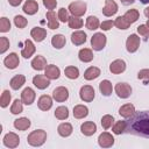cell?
Listing matches in <instances>:
<instances>
[{"instance_id":"cell-1","label":"cell","mask_w":149,"mask_h":149,"mask_svg":"<svg viewBox=\"0 0 149 149\" xmlns=\"http://www.w3.org/2000/svg\"><path fill=\"white\" fill-rule=\"evenodd\" d=\"M132 128L136 133L149 136V113H143V114L139 115L134 120Z\"/></svg>"},{"instance_id":"cell-2","label":"cell","mask_w":149,"mask_h":149,"mask_svg":"<svg viewBox=\"0 0 149 149\" xmlns=\"http://www.w3.org/2000/svg\"><path fill=\"white\" fill-rule=\"evenodd\" d=\"M45 140H47V133L43 129H36L31 132L27 137V142L33 147L42 146L45 142Z\"/></svg>"},{"instance_id":"cell-3","label":"cell","mask_w":149,"mask_h":149,"mask_svg":"<svg viewBox=\"0 0 149 149\" xmlns=\"http://www.w3.org/2000/svg\"><path fill=\"white\" fill-rule=\"evenodd\" d=\"M106 42H107L106 36L102 33H95L91 38V45H92L93 50H95V51L102 50L106 45Z\"/></svg>"},{"instance_id":"cell-4","label":"cell","mask_w":149,"mask_h":149,"mask_svg":"<svg viewBox=\"0 0 149 149\" xmlns=\"http://www.w3.org/2000/svg\"><path fill=\"white\" fill-rule=\"evenodd\" d=\"M69 12L73 16H81L86 13V3L84 1H73L69 5Z\"/></svg>"},{"instance_id":"cell-5","label":"cell","mask_w":149,"mask_h":149,"mask_svg":"<svg viewBox=\"0 0 149 149\" xmlns=\"http://www.w3.org/2000/svg\"><path fill=\"white\" fill-rule=\"evenodd\" d=\"M115 93L118 94L119 98L126 99L132 94V87L127 83H118L115 85Z\"/></svg>"},{"instance_id":"cell-6","label":"cell","mask_w":149,"mask_h":149,"mask_svg":"<svg viewBox=\"0 0 149 149\" xmlns=\"http://www.w3.org/2000/svg\"><path fill=\"white\" fill-rule=\"evenodd\" d=\"M140 47V37L136 34H132L128 36L126 41V48L128 52H135Z\"/></svg>"},{"instance_id":"cell-7","label":"cell","mask_w":149,"mask_h":149,"mask_svg":"<svg viewBox=\"0 0 149 149\" xmlns=\"http://www.w3.org/2000/svg\"><path fill=\"white\" fill-rule=\"evenodd\" d=\"M79 95H80L81 100L90 102L94 99V88L90 85H84L79 91Z\"/></svg>"},{"instance_id":"cell-8","label":"cell","mask_w":149,"mask_h":149,"mask_svg":"<svg viewBox=\"0 0 149 149\" xmlns=\"http://www.w3.org/2000/svg\"><path fill=\"white\" fill-rule=\"evenodd\" d=\"M52 98L57 101V102H63L69 98V91L66 87L64 86H59L56 87L52 92Z\"/></svg>"},{"instance_id":"cell-9","label":"cell","mask_w":149,"mask_h":149,"mask_svg":"<svg viewBox=\"0 0 149 149\" xmlns=\"http://www.w3.org/2000/svg\"><path fill=\"white\" fill-rule=\"evenodd\" d=\"M98 143L102 148H109V147H112L114 144V137L112 136V134H109L107 132H104V133H101L99 135Z\"/></svg>"},{"instance_id":"cell-10","label":"cell","mask_w":149,"mask_h":149,"mask_svg":"<svg viewBox=\"0 0 149 149\" xmlns=\"http://www.w3.org/2000/svg\"><path fill=\"white\" fill-rule=\"evenodd\" d=\"M35 97H36L35 91L30 87H26L21 93V100L24 105H31L35 100Z\"/></svg>"},{"instance_id":"cell-11","label":"cell","mask_w":149,"mask_h":149,"mask_svg":"<svg viewBox=\"0 0 149 149\" xmlns=\"http://www.w3.org/2000/svg\"><path fill=\"white\" fill-rule=\"evenodd\" d=\"M20 143V139L15 133H8L3 137V144L7 148H16Z\"/></svg>"},{"instance_id":"cell-12","label":"cell","mask_w":149,"mask_h":149,"mask_svg":"<svg viewBox=\"0 0 149 149\" xmlns=\"http://www.w3.org/2000/svg\"><path fill=\"white\" fill-rule=\"evenodd\" d=\"M3 64H5V66H6L7 69H10V70H13V69L17 68V65L20 64L19 56H17L15 52L9 54V55L3 59Z\"/></svg>"},{"instance_id":"cell-13","label":"cell","mask_w":149,"mask_h":149,"mask_svg":"<svg viewBox=\"0 0 149 149\" xmlns=\"http://www.w3.org/2000/svg\"><path fill=\"white\" fill-rule=\"evenodd\" d=\"M33 84L40 88V90H44L47 88L49 85H50V81H49V78L47 76H42V74H36L34 78H33Z\"/></svg>"},{"instance_id":"cell-14","label":"cell","mask_w":149,"mask_h":149,"mask_svg":"<svg viewBox=\"0 0 149 149\" xmlns=\"http://www.w3.org/2000/svg\"><path fill=\"white\" fill-rule=\"evenodd\" d=\"M118 12V5L113 0H105V7L102 8V14L105 16H112Z\"/></svg>"},{"instance_id":"cell-15","label":"cell","mask_w":149,"mask_h":149,"mask_svg":"<svg viewBox=\"0 0 149 149\" xmlns=\"http://www.w3.org/2000/svg\"><path fill=\"white\" fill-rule=\"evenodd\" d=\"M125 70H126V63L122 59H115L109 65V71L112 73H114V74L122 73Z\"/></svg>"},{"instance_id":"cell-16","label":"cell","mask_w":149,"mask_h":149,"mask_svg":"<svg viewBox=\"0 0 149 149\" xmlns=\"http://www.w3.org/2000/svg\"><path fill=\"white\" fill-rule=\"evenodd\" d=\"M80 132L85 135V136H91L97 132V126L94 122L92 121H86L80 126Z\"/></svg>"},{"instance_id":"cell-17","label":"cell","mask_w":149,"mask_h":149,"mask_svg":"<svg viewBox=\"0 0 149 149\" xmlns=\"http://www.w3.org/2000/svg\"><path fill=\"white\" fill-rule=\"evenodd\" d=\"M30 35L36 42H42L47 37V30L41 27H34L30 31Z\"/></svg>"},{"instance_id":"cell-18","label":"cell","mask_w":149,"mask_h":149,"mask_svg":"<svg viewBox=\"0 0 149 149\" xmlns=\"http://www.w3.org/2000/svg\"><path fill=\"white\" fill-rule=\"evenodd\" d=\"M22 10L28 15H34L38 10V5L35 0H27L23 5Z\"/></svg>"},{"instance_id":"cell-19","label":"cell","mask_w":149,"mask_h":149,"mask_svg":"<svg viewBox=\"0 0 149 149\" xmlns=\"http://www.w3.org/2000/svg\"><path fill=\"white\" fill-rule=\"evenodd\" d=\"M44 74L49 79H57L61 74V71H59L58 66H56L54 64H50V65H47V68L44 69Z\"/></svg>"},{"instance_id":"cell-20","label":"cell","mask_w":149,"mask_h":149,"mask_svg":"<svg viewBox=\"0 0 149 149\" xmlns=\"http://www.w3.org/2000/svg\"><path fill=\"white\" fill-rule=\"evenodd\" d=\"M37 105H38V108H40V109H42V111H48V109H50L51 106H52V99H51V97L43 94V95L40 97V99H38V101H37Z\"/></svg>"},{"instance_id":"cell-21","label":"cell","mask_w":149,"mask_h":149,"mask_svg":"<svg viewBox=\"0 0 149 149\" xmlns=\"http://www.w3.org/2000/svg\"><path fill=\"white\" fill-rule=\"evenodd\" d=\"M71 42L74 45H81L86 42V34L81 30H77L71 35Z\"/></svg>"},{"instance_id":"cell-22","label":"cell","mask_w":149,"mask_h":149,"mask_svg":"<svg viewBox=\"0 0 149 149\" xmlns=\"http://www.w3.org/2000/svg\"><path fill=\"white\" fill-rule=\"evenodd\" d=\"M35 50H36V49H35L34 43H33L30 40H26V41H24V48L22 49L21 55H22L24 58H30V57L34 55Z\"/></svg>"},{"instance_id":"cell-23","label":"cell","mask_w":149,"mask_h":149,"mask_svg":"<svg viewBox=\"0 0 149 149\" xmlns=\"http://www.w3.org/2000/svg\"><path fill=\"white\" fill-rule=\"evenodd\" d=\"M31 68L34 70H37V71H41L43 69L47 68V59L41 56V55H37L33 61H31Z\"/></svg>"},{"instance_id":"cell-24","label":"cell","mask_w":149,"mask_h":149,"mask_svg":"<svg viewBox=\"0 0 149 149\" xmlns=\"http://www.w3.org/2000/svg\"><path fill=\"white\" fill-rule=\"evenodd\" d=\"M134 113H135V107H134V105H132V104H125V105H122V106L120 107V109H119V114H120L122 118H126V119L133 116Z\"/></svg>"},{"instance_id":"cell-25","label":"cell","mask_w":149,"mask_h":149,"mask_svg":"<svg viewBox=\"0 0 149 149\" xmlns=\"http://www.w3.org/2000/svg\"><path fill=\"white\" fill-rule=\"evenodd\" d=\"M45 16H47V19H48V27H49L50 29H57V28L59 27V22H58V20H57L58 16H56V13H55V12L49 10V12H47Z\"/></svg>"},{"instance_id":"cell-26","label":"cell","mask_w":149,"mask_h":149,"mask_svg":"<svg viewBox=\"0 0 149 149\" xmlns=\"http://www.w3.org/2000/svg\"><path fill=\"white\" fill-rule=\"evenodd\" d=\"M99 90H100V92H101L102 95H105V97L111 95V94H112V91H113L112 83H111L109 80H107V79L100 81V84H99Z\"/></svg>"},{"instance_id":"cell-27","label":"cell","mask_w":149,"mask_h":149,"mask_svg":"<svg viewBox=\"0 0 149 149\" xmlns=\"http://www.w3.org/2000/svg\"><path fill=\"white\" fill-rule=\"evenodd\" d=\"M88 114V108L84 105H77L73 107V116L76 119H84Z\"/></svg>"},{"instance_id":"cell-28","label":"cell","mask_w":149,"mask_h":149,"mask_svg":"<svg viewBox=\"0 0 149 149\" xmlns=\"http://www.w3.org/2000/svg\"><path fill=\"white\" fill-rule=\"evenodd\" d=\"M100 76V69L95 66H90L85 72H84V78L86 80H93Z\"/></svg>"},{"instance_id":"cell-29","label":"cell","mask_w":149,"mask_h":149,"mask_svg":"<svg viewBox=\"0 0 149 149\" xmlns=\"http://www.w3.org/2000/svg\"><path fill=\"white\" fill-rule=\"evenodd\" d=\"M72 126L70 125V123H68V122H64V123H61L59 126H58V128H57V132H58V134L61 135V136H63V137H68V136H70L71 134H72Z\"/></svg>"},{"instance_id":"cell-30","label":"cell","mask_w":149,"mask_h":149,"mask_svg":"<svg viewBox=\"0 0 149 149\" xmlns=\"http://www.w3.org/2000/svg\"><path fill=\"white\" fill-rule=\"evenodd\" d=\"M66 43V40L65 37L62 35V34H57V35H54L52 38H51V44L54 48L56 49H62Z\"/></svg>"},{"instance_id":"cell-31","label":"cell","mask_w":149,"mask_h":149,"mask_svg":"<svg viewBox=\"0 0 149 149\" xmlns=\"http://www.w3.org/2000/svg\"><path fill=\"white\" fill-rule=\"evenodd\" d=\"M78 57H79V59H80L81 62H84V63H88V62H91V61L93 59V52H92L91 49H88V48H84V49H81V50L79 51Z\"/></svg>"},{"instance_id":"cell-32","label":"cell","mask_w":149,"mask_h":149,"mask_svg":"<svg viewBox=\"0 0 149 149\" xmlns=\"http://www.w3.org/2000/svg\"><path fill=\"white\" fill-rule=\"evenodd\" d=\"M24 81H26V78H24L23 74H16V76H14L10 79V83L9 84H10V87L13 90H19L24 84Z\"/></svg>"},{"instance_id":"cell-33","label":"cell","mask_w":149,"mask_h":149,"mask_svg":"<svg viewBox=\"0 0 149 149\" xmlns=\"http://www.w3.org/2000/svg\"><path fill=\"white\" fill-rule=\"evenodd\" d=\"M14 127L19 130H26L30 127V120L28 118H20L14 121Z\"/></svg>"},{"instance_id":"cell-34","label":"cell","mask_w":149,"mask_h":149,"mask_svg":"<svg viewBox=\"0 0 149 149\" xmlns=\"http://www.w3.org/2000/svg\"><path fill=\"white\" fill-rule=\"evenodd\" d=\"M123 16H125V19L132 24V23H134V22L137 21L140 14H139V10H137V9H129V10H127V12L125 13Z\"/></svg>"},{"instance_id":"cell-35","label":"cell","mask_w":149,"mask_h":149,"mask_svg":"<svg viewBox=\"0 0 149 149\" xmlns=\"http://www.w3.org/2000/svg\"><path fill=\"white\" fill-rule=\"evenodd\" d=\"M64 73L69 79H77L79 77V70L76 66H66Z\"/></svg>"},{"instance_id":"cell-36","label":"cell","mask_w":149,"mask_h":149,"mask_svg":"<svg viewBox=\"0 0 149 149\" xmlns=\"http://www.w3.org/2000/svg\"><path fill=\"white\" fill-rule=\"evenodd\" d=\"M55 116L58 120H65V119H68V116H69V109H68V107H65V106L57 107L56 111H55Z\"/></svg>"},{"instance_id":"cell-37","label":"cell","mask_w":149,"mask_h":149,"mask_svg":"<svg viewBox=\"0 0 149 149\" xmlns=\"http://www.w3.org/2000/svg\"><path fill=\"white\" fill-rule=\"evenodd\" d=\"M68 23H69V27L72 28V29H78V28H81L83 26V20L79 17V16H70L69 20H68Z\"/></svg>"},{"instance_id":"cell-38","label":"cell","mask_w":149,"mask_h":149,"mask_svg":"<svg viewBox=\"0 0 149 149\" xmlns=\"http://www.w3.org/2000/svg\"><path fill=\"white\" fill-rule=\"evenodd\" d=\"M100 26V23H99V20H98V17L97 16H88L87 19H86V27H87V29H90V30H94V29H98V27Z\"/></svg>"},{"instance_id":"cell-39","label":"cell","mask_w":149,"mask_h":149,"mask_svg":"<svg viewBox=\"0 0 149 149\" xmlns=\"http://www.w3.org/2000/svg\"><path fill=\"white\" fill-rule=\"evenodd\" d=\"M114 26L119 29H127L130 26V23L125 19V16H118L114 21Z\"/></svg>"},{"instance_id":"cell-40","label":"cell","mask_w":149,"mask_h":149,"mask_svg":"<svg viewBox=\"0 0 149 149\" xmlns=\"http://www.w3.org/2000/svg\"><path fill=\"white\" fill-rule=\"evenodd\" d=\"M10 98H12L10 97V92L8 90H5L2 92V94H1V98H0V106L2 108L7 107L9 105V102H10Z\"/></svg>"},{"instance_id":"cell-41","label":"cell","mask_w":149,"mask_h":149,"mask_svg":"<svg viewBox=\"0 0 149 149\" xmlns=\"http://www.w3.org/2000/svg\"><path fill=\"white\" fill-rule=\"evenodd\" d=\"M22 100H19V99H16V100H14V102H13V105H12V107H10V112H12V114H20L22 111H23V106H22Z\"/></svg>"},{"instance_id":"cell-42","label":"cell","mask_w":149,"mask_h":149,"mask_svg":"<svg viewBox=\"0 0 149 149\" xmlns=\"http://www.w3.org/2000/svg\"><path fill=\"white\" fill-rule=\"evenodd\" d=\"M126 127H127V125H126V122H125V121H118V122L113 126L112 130H113V133H114V134L120 135V134H122V133L126 130Z\"/></svg>"},{"instance_id":"cell-43","label":"cell","mask_w":149,"mask_h":149,"mask_svg":"<svg viewBox=\"0 0 149 149\" xmlns=\"http://www.w3.org/2000/svg\"><path fill=\"white\" fill-rule=\"evenodd\" d=\"M113 122H114V119L109 114H106V115H104L101 118V126H102L104 129H108L109 127H112Z\"/></svg>"},{"instance_id":"cell-44","label":"cell","mask_w":149,"mask_h":149,"mask_svg":"<svg viewBox=\"0 0 149 149\" xmlns=\"http://www.w3.org/2000/svg\"><path fill=\"white\" fill-rule=\"evenodd\" d=\"M14 23H15V26H16L17 28L22 29V28H24V27L27 26L28 21H27V19H24L22 15H16V16L14 17Z\"/></svg>"},{"instance_id":"cell-45","label":"cell","mask_w":149,"mask_h":149,"mask_svg":"<svg viewBox=\"0 0 149 149\" xmlns=\"http://www.w3.org/2000/svg\"><path fill=\"white\" fill-rule=\"evenodd\" d=\"M137 78L140 80H142L144 84H148L149 83V69L140 70L139 73H137Z\"/></svg>"},{"instance_id":"cell-46","label":"cell","mask_w":149,"mask_h":149,"mask_svg":"<svg viewBox=\"0 0 149 149\" xmlns=\"http://www.w3.org/2000/svg\"><path fill=\"white\" fill-rule=\"evenodd\" d=\"M10 29V22L7 17H1L0 19V31L1 33H6Z\"/></svg>"},{"instance_id":"cell-47","label":"cell","mask_w":149,"mask_h":149,"mask_svg":"<svg viewBox=\"0 0 149 149\" xmlns=\"http://www.w3.org/2000/svg\"><path fill=\"white\" fill-rule=\"evenodd\" d=\"M137 33L142 36V37H144V38H149V27L147 26V24H141V26H139L137 27Z\"/></svg>"},{"instance_id":"cell-48","label":"cell","mask_w":149,"mask_h":149,"mask_svg":"<svg viewBox=\"0 0 149 149\" xmlns=\"http://www.w3.org/2000/svg\"><path fill=\"white\" fill-rule=\"evenodd\" d=\"M8 48H9V41H8V38L5 37V36L0 37V54H3Z\"/></svg>"},{"instance_id":"cell-49","label":"cell","mask_w":149,"mask_h":149,"mask_svg":"<svg viewBox=\"0 0 149 149\" xmlns=\"http://www.w3.org/2000/svg\"><path fill=\"white\" fill-rule=\"evenodd\" d=\"M69 14H68V10L65 9V8H61L59 10H58V20L61 21V22H68V20H69Z\"/></svg>"},{"instance_id":"cell-50","label":"cell","mask_w":149,"mask_h":149,"mask_svg":"<svg viewBox=\"0 0 149 149\" xmlns=\"http://www.w3.org/2000/svg\"><path fill=\"white\" fill-rule=\"evenodd\" d=\"M43 1V5L47 7V9H49V10H52V9H55L56 8V6H57V1L56 0H42Z\"/></svg>"},{"instance_id":"cell-51","label":"cell","mask_w":149,"mask_h":149,"mask_svg":"<svg viewBox=\"0 0 149 149\" xmlns=\"http://www.w3.org/2000/svg\"><path fill=\"white\" fill-rule=\"evenodd\" d=\"M113 26H114V21H112V20L102 21V22L100 23V28H101L102 30H109Z\"/></svg>"},{"instance_id":"cell-52","label":"cell","mask_w":149,"mask_h":149,"mask_svg":"<svg viewBox=\"0 0 149 149\" xmlns=\"http://www.w3.org/2000/svg\"><path fill=\"white\" fill-rule=\"evenodd\" d=\"M8 2H9V5H10V6L16 7V6H19V5L22 2V0H8Z\"/></svg>"},{"instance_id":"cell-53","label":"cell","mask_w":149,"mask_h":149,"mask_svg":"<svg viewBox=\"0 0 149 149\" xmlns=\"http://www.w3.org/2000/svg\"><path fill=\"white\" fill-rule=\"evenodd\" d=\"M134 1H135V0H121V2H122L123 5H126V6H128V5H130V3H134Z\"/></svg>"},{"instance_id":"cell-54","label":"cell","mask_w":149,"mask_h":149,"mask_svg":"<svg viewBox=\"0 0 149 149\" xmlns=\"http://www.w3.org/2000/svg\"><path fill=\"white\" fill-rule=\"evenodd\" d=\"M144 15H146L147 17H149V7H147V8L144 9Z\"/></svg>"},{"instance_id":"cell-55","label":"cell","mask_w":149,"mask_h":149,"mask_svg":"<svg viewBox=\"0 0 149 149\" xmlns=\"http://www.w3.org/2000/svg\"><path fill=\"white\" fill-rule=\"evenodd\" d=\"M142 3H149V0H140Z\"/></svg>"},{"instance_id":"cell-56","label":"cell","mask_w":149,"mask_h":149,"mask_svg":"<svg viewBox=\"0 0 149 149\" xmlns=\"http://www.w3.org/2000/svg\"><path fill=\"white\" fill-rule=\"evenodd\" d=\"M147 26L149 27V19H148V21H147Z\"/></svg>"}]
</instances>
